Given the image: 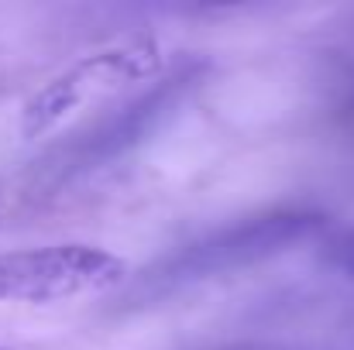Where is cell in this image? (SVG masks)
<instances>
[{"label":"cell","instance_id":"obj_1","mask_svg":"<svg viewBox=\"0 0 354 350\" xmlns=\"http://www.w3.org/2000/svg\"><path fill=\"white\" fill-rule=\"evenodd\" d=\"M324 224L327 220L306 206H275V210L234 220L158 257L148 271H141L131 282L124 302L145 306L151 299H165L169 292L189 289L196 282H210L221 275L244 271L251 264L272 261L292 251L296 244H303L306 237H313L317 231H324Z\"/></svg>","mask_w":354,"mask_h":350},{"label":"cell","instance_id":"obj_2","mask_svg":"<svg viewBox=\"0 0 354 350\" xmlns=\"http://www.w3.org/2000/svg\"><path fill=\"white\" fill-rule=\"evenodd\" d=\"M127 282V261L107 247L69 240L0 251V302H66Z\"/></svg>","mask_w":354,"mask_h":350},{"label":"cell","instance_id":"obj_3","mask_svg":"<svg viewBox=\"0 0 354 350\" xmlns=\"http://www.w3.org/2000/svg\"><path fill=\"white\" fill-rule=\"evenodd\" d=\"M200 76H203V62H183L176 72L162 76L138 100H131L111 117L97 120L80 137H69L66 144L52 148L38 162V179L55 186V182H66L73 175L93 172L100 165H111L120 155H127L134 144H141V137H148L158 127L162 117L189 93L193 83H200Z\"/></svg>","mask_w":354,"mask_h":350},{"label":"cell","instance_id":"obj_4","mask_svg":"<svg viewBox=\"0 0 354 350\" xmlns=\"http://www.w3.org/2000/svg\"><path fill=\"white\" fill-rule=\"evenodd\" d=\"M158 69H162V48L148 35H138V38H127L120 45L100 48L93 55H83L80 62H73L66 72H59L38 93H31L24 100L21 134L38 137V134L52 130L62 117L80 110L86 100L111 93L124 83H141V79L155 76Z\"/></svg>","mask_w":354,"mask_h":350},{"label":"cell","instance_id":"obj_5","mask_svg":"<svg viewBox=\"0 0 354 350\" xmlns=\"http://www.w3.org/2000/svg\"><path fill=\"white\" fill-rule=\"evenodd\" d=\"M217 350H296V347H282V344H227Z\"/></svg>","mask_w":354,"mask_h":350},{"label":"cell","instance_id":"obj_6","mask_svg":"<svg viewBox=\"0 0 354 350\" xmlns=\"http://www.w3.org/2000/svg\"><path fill=\"white\" fill-rule=\"evenodd\" d=\"M0 350H7V347H0Z\"/></svg>","mask_w":354,"mask_h":350}]
</instances>
